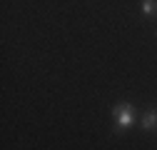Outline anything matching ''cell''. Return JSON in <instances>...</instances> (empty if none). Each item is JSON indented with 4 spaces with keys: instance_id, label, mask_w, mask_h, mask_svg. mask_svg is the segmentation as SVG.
<instances>
[{
    "instance_id": "1",
    "label": "cell",
    "mask_w": 157,
    "mask_h": 150,
    "mask_svg": "<svg viewBox=\"0 0 157 150\" xmlns=\"http://www.w3.org/2000/svg\"><path fill=\"white\" fill-rule=\"evenodd\" d=\"M115 123L120 125V128H127L135 123V108L130 103H120V105H115Z\"/></svg>"
},
{
    "instance_id": "2",
    "label": "cell",
    "mask_w": 157,
    "mask_h": 150,
    "mask_svg": "<svg viewBox=\"0 0 157 150\" xmlns=\"http://www.w3.org/2000/svg\"><path fill=\"white\" fill-rule=\"evenodd\" d=\"M155 125H157V112H152V110L145 112V118H142V128L150 130V128H155Z\"/></svg>"
},
{
    "instance_id": "3",
    "label": "cell",
    "mask_w": 157,
    "mask_h": 150,
    "mask_svg": "<svg viewBox=\"0 0 157 150\" xmlns=\"http://www.w3.org/2000/svg\"><path fill=\"white\" fill-rule=\"evenodd\" d=\"M155 8H157V5L152 3V0H145V3H142V13H145V15H152Z\"/></svg>"
}]
</instances>
